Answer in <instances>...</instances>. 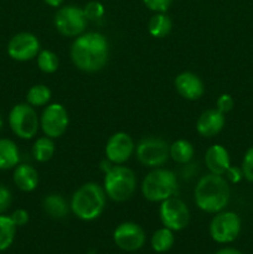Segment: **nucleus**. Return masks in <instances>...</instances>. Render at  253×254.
Here are the masks:
<instances>
[{
    "mask_svg": "<svg viewBox=\"0 0 253 254\" xmlns=\"http://www.w3.org/2000/svg\"><path fill=\"white\" fill-rule=\"evenodd\" d=\"M83 11L86 17L88 19V21H97V20H101L104 16L106 10H104V6L102 2L89 1L83 7Z\"/></svg>",
    "mask_w": 253,
    "mask_h": 254,
    "instance_id": "cd10ccee",
    "label": "nucleus"
},
{
    "mask_svg": "<svg viewBox=\"0 0 253 254\" xmlns=\"http://www.w3.org/2000/svg\"><path fill=\"white\" fill-rule=\"evenodd\" d=\"M14 184L17 189L24 192H31L39 185V173L36 169L27 164H19L15 166L14 175H12Z\"/></svg>",
    "mask_w": 253,
    "mask_h": 254,
    "instance_id": "a211bd4d",
    "label": "nucleus"
},
{
    "mask_svg": "<svg viewBox=\"0 0 253 254\" xmlns=\"http://www.w3.org/2000/svg\"><path fill=\"white\" fill-rule=\"evenodd\" d=\"M173 21L165 12H155L148 22L149 34L156 39H163L170 34Z\"/></svg>",
    "mask_w": 253,
    "mask_h": 254,
    "instance_id": "412c9836",
    "label": "nucleus"
},
{
    "mask_svg": "<svg viewBox=\"0 0 253 254\" xmlns=\"http://www.w3.org/2000/svg\"><path fill=\"white\" fill-rule=\"evenodd\" d=\"M174 0H143L146 7L154 12H166Z\"/></svg>",
    "mask_w": 253,
    "mask_h": 254,
    "instance_id": "c756f323",
    "label": "nucleus"
},
{
    "mask_svg": "<svg viewBox=\"0 0 253 254\" xmlns=\"http://www.w3.org/2000/svg\"><path fill=\"white\" fill-rule=\"evenodd\" d=\"M215 254H243L241 251L236 250V248H222V250L217 251Z\"/></svg>",
    "mask_w": 253,
    "mask_h": 254,
    "instance_id": "c9c22d12",
    "label": "nucleus"
},
{
    "mask_svg": "<svg viewBox=\"0 0 253 254\" xmlns=\"http://www.w3.org/2000/svg\"><path fill=\"white\" fill-rule=\"evenodd\" d=\"M169 154H170V158L175 163L188 164L192 160L193 155H195V149H193V145L189 140L178 139L173 144H170Z\"/></svg>",
    "mask_w": 253,
    "mask_h": 254,
    "instance_id": "4be33fe9",
    "label": "nucleus"
},
{
    "mask_svg": "<svg viewBox=\"0 0 253 254\" xmlns=\"http://www.w3.org/2000/svg\"><path fill=\"white\" fill-rule=\"evenodd\" d=\"M226 123L225 114L216 108L202 112L196 122V130L203 138H213L223 129Z\"/></svg>",
    "mask_w": 253,
    "mask_h": 254,
    "instance_id": "dca6fc26",
    "label": "nucleus"
},
{
    "mask_svg": "<svg viewBox=\"0 0 253 254\" xmlns=\"http://www.w3.org/2000/svg\"><path fill=\"white\" fill-rule=\"evenodd\" d=\"M103 189L107 197L114 202H124L134 195L136 190V176L131 169L122 165L113 168L104 174Z\"/></svg>",
    "mask_w": 253,
    "mask_h": 254,
    "instance_id": "39448f33",
    "label": "nucleus"
},
{
    "mask_svg": "<svg viewBox=\"0 0 253 254\" xmlns=\"http://www.w3.org/2000/svg\"><path fill=\"white\" fill-rule=\"evenodd\" d=\"M174 242H175L174 231L169 230V228L166 227H163L159 228L158 231H155V232L153 233L150 245L151 248H153L156 253H165L173 248Z\"/></svg>",
    "mask_w": 253,
    "mask_h": 254,
    "instance_id": "5701e85b",
    "label": "nucleus"
},
{
    "mask_svg": "<svg viewBox=\"0 0 253 254\" xmlns=\"http://www.w3.org/2000/svg\"><path fill=\"white\" fill-rule=\"evenodd\" d=\"M135 150V144L129 134L117 131L106 144V158L116 165H122L130 159Z\"/></svg>",
    "mask_w": 253,
    "mask_h": 254,
    "instance_id": "4468645a",
    "label": "nucleus"
},
{
    "mask_svg": "<svg viewBox=\"0 0 253 254\" xmlns=\"http://www.w3.org/2000/svg\"><path fill=\"white\" fill-rule=\"evenodd\" d=\"M226 180L231 184H238L243 179V173L242 169L238 168V166H232L231 165L228 168V170L226 171Z\"/></svg>",
    "mask_w": 253,
    "mask_h": 254,
    "instance_id": "72a5a7b5",
    "label": "nucleus"
},
{
    "mask_svg": "<svg viewBox=\"0 0 253 254\" xmlns=\"http://www.w3.org/2000/svg\"><path fill=\"white\" fill-rule=\"evenodd\" d=\"M241 218L237 213L231 211H221L216 213L210 222V236L215 242L226 245L231 243L240 236Z\"/></svg>",
    "mask_w": 253,
    "mask_h": 254,
    "instance_id": "1a4fd4ad",
    "label": "nucleus"
},
{
    "mask_svg": "<svg viewBox=\"0 0 253 254\" xmlns=\"http://www.w3.org/2000/svg\"><path fill=\"white\" fill-rule=\"evenodd\" d=\"M37 67L44 73H55L59 69L60 60L55 52L50 50H41L37 55Z\"/></svg>",
    "mask_w": 253,
    "mask_h": 254,
    "instance_id": "bb28decb",
    "label": "nucleus"
},
{
    "mask_svg": "<svg viewBox=\"0 0 253 254\" xmlns=\"http://www.w3.org/2000/svg\"><path fill=\"white\" fill-rule=\"evenodd\" d=\"M193 197L196 206L203 212H221L230 202L231 190L228 181L221 175L207 174L197 181Z\"/></svg>",
    "mask_w": 253,
    "mask_h": 254,
    "instance_id": "f03ea898",
    "label": "nucleus"
},
{
    "mask_svg": "<svg viewBox=\"0 0 253 254\" xmlns=\"http://www.w3.org/2000/svg\"><path fill=\"white\" fill-rule=\"evenodd\" d=\"M41 51L40 41L31 32H19L10 39L7 44V55L19 62L31 61Z\"/></svg>",
    "mask_w": 253,
    "mask_h": 254,
    "instance_id": "f8f14e48",
    "label": "nucleus"
},
{
    "mask_svg": "<svg viewBox=\"0 0 253 254\" xmlns=\"http://www.w3.org/2000/svg\"><path fill=\"white\" fill-rule=\"evenodd\" d=\"M50 101H51V91L45 84H35L27 91L26 103L34 108L47 106Z\"/></svg>",
    "mask_w": 253,
    "mask_h": 254,
    "instance_id": "a878e982",
    "label": "nucleus"
},
{
    "mask_svg": "<svg viewBox=\"0 0 253 254\" xmlns=\"http://www.w3.org/2000/svg\"><path fill=\"white\" fill-rule=\"evenodd\" d=\"M205 164L211 174L223 176L231 166V159L227 149L221 144L211 145L205 153Z\"/></svg>",
    "mask_w": 253,
    "mask_h": 254,
    "instance_id": "f3484780",
    "label": "nucleus"
},
{
    "mask_svg": "<svg viewBox=\"0 0 253 254\" xmlns=\"http://www.w3.org/2000/svg\"><path fill=\"white\" fill-rule=\"evenodd\" d=\"M12 202L11 191L5 185H0V215L9 210Z\"/></svg>",
    "mask_w": 253,
    "mask_h": 254,
    "instance_id": "2f4dec72",
    "label": "nucleus"
},
{
    "mask_svg": "<svg viewBox=\"0 0 253 254\" xmlns=\"http://www.w3.org/2000/svg\"><path fill=\"white\" fill-rule=\"evenodd\" d=\"M54 24L59 34L66 37H77L86 31L88 19L83 9L74 5H66L57 10Z\"/></svg>",
    "mask_w": 253,
    "mask_h": 254,
    "instance_id": "0eeeda50",
    "label": "nucleus"
},
{
    "mask_svg": "<svg viewBox=\"0 0 253 254\" xmlns=\"http://www.w3.org/2000/svg\"><path fill=\"white\" fill-rule=\"evenodd\" d=\"M178 190V179L168 169L155 168L144 178L141 183V193L150 202H163L173 197Z\"/></svg>",
    "mask_w": 253,
    "mask_h": 254,
    "instance_id": "20e7f679",
    "label": "nucleus"
},
{
    "mask_svg": "<svg viewBox=\"0 0 253 254\" xmlns=\"http://www.w3.org/2000/svg\"><path fill=\"white\" fill-rule=\"evenodd\" d=\"M44 1L46 2V4L49 5V6L59 7V6H61L62 2H63L64 0H44Z\"/></svg>",
    "mask_w": 253,
    "mask_h": 254,
    "instance_id": "e433bc0d",
    "label": "nucleus"
},
{
    "mask_svg": "<svg viewBox=\"0 0 253 254\" xmlns=\"http://www.w3.org/2000/svg\"><path fill=\"white\" fill-rule=\"evenodd\" d=\"M20 153L11 139H0V170H11L19 165Z\"/></svg>",
    "mask_w": 253,
    "mask_h": 254,
    "instance_id": "aec40b11",
    "label": "nucleus"
},
{
    "mask_svg": "<svg viewBox=\"0 0 253 254\" xmlns=\"http://www.w3.org/2000/svg\"><path fill=\"white\" fill-rule=\"evenodd\" d=\"M55 154V143L49 136H41L35 140L32 146V156L39 163H46L51 160Z\"/></svg>",
    "mask_w": 253,
    "mask_h": 254,
    "instance_id": "b1692460",
    "label": "nucleus"
},
{
    "mask_svg": "<svg viewBox=\"0 0 253 254\" xmlns=\"http://www.w3.org/2000/svg\"><path fill=\"white\" fill-rule=\"evenodd\" d=\"M175 89L183 98L188 101H197L205 93V84L197 74L185 71L176 76Z\"/></svg>",
    "mask_w": 253,
    "mask_h": 254,
    "instance_id": "2eb2a0df",
    "label": "nucleus"
},
{
    "mask_svg": "<svg viewBox=\"0 0 253 254\" xmlns=\"http://www.w3.org/2000/svg\"><path fill=\"white\" fill-rule=\"evenodd\" d=\"M159 216L164 227L178 232L186 228L190 221V211L186 203L178 197H170L160 203Z\"/></svg>",
    "mask_w": 253,
    "mask_h": 254,
    "instance_id": "9d476101",
    "label": "nucleus"
},
{
    "mask_svg": "<svg viewBox=\"0 0 253 254\" xmlns=\"http://www.w3.org/2000/svg\"><path fill=\"white\" fill-rule=\"evenodd\" d=\"M233 106H235V101H233L232 96H230V94L227 93L221 94V96L218 97L217 101H216V109L223 114L232 111Z\"/></svg>",
    "mask_w": 253,
    "mask_h": 254,
    "instance_id": "7c9ffc66",
    "label": "nucleus"
},
{
    "mask_svg": "<svg viewBox=\"0 0 253 254\" xmlns=\"http://www.w3.org/2000/svg\"><path fill=\"white\" fill-rule=\"evenodd\" d=\"M9 127L17 138L30 140L39 131L40 118L34 107L27 103H19L10 111Z\"/></svg>",
    "mask_w": 253,
    "mask_h": 254,
    "instance_id": "423d86ee",
    "label": "nucleus"
},
{
    "mask_svg": "<svg viewBox=\"0 0 253 254\" xmlns=\"http://www.w3.org/2000/svg\"><path fill=\"white\" fill-rule=\"evenodd\" d=\"M42 210L49 217L54 220H62L68 215L71 206L66 201L63 196L59 193H50L42 200Z\"/></svg>",
    "mask_w": 253,
    "mask_h": 254,
    "instance_id": "6ab92c4d",
    "label": "nucleus"
},
{
    "mask_svg": "<svg viewBox=\"0 0 253 254\" xmlns=\"http://www.w3.org/2000/svg\"><path fill=\"white\" fill-rule=\"evenodd\" d=\"M170 144L161 138L148 136L141 139L135 148V155L139 163L148 168H160L170 158Z\"/></svg>",
    "mask_w": 253,
    "mask_h": 254,
    "instance_id": "6e6552de",
    "label": "nucleus"
},
{
    "mask_svg": "<svg viewBox=\"0 0 253 254\" xmlns=\"http://www.w3.org/2000/svg\"><path fill=\"white\" fill-rule=\"evenodd\" d=\"M113 165H116V164H113L112 161H109L108 159L106 158V160H103L101 163V170L106 174V173H108L112 168H113Z\"/></svg>",
    "mask_w": 253,
    "mask_h": 254,
    "instance_id": "f704fd0d",
    "label": "nucleus"
},
{
    "mask_svg": "<svg viewBox=\"0 0 253 254\" xmlns=\"http://www.w3.org/2000/svg\"><path fill=\"white\" fill-rule=\"evenodd\" d=\"M10 217H11L12 222L15 223L16 227H22V226L26 225L30 220L29 212H27L26 210H24V208H17V210H15Z\"/></svg>",
    "mask_w": 253,
    "mask_h": 254,
    "instance_id": "473e14b6",
    "label": "nucleus"
},
{
    "mask_svg": "<svg viewBox=\"0 0 253 254\" xmlns=\"http://www.w3.org/2000/svg\"><path fill=\"white\" fill-rule=\"evenodd\" d=\"M243 173V179H246L250 183H253V146H251L247 151H246L245 156H243L242 165H241Z\"/></svg>",
    "mask_w": 253,
    "mask_h": 254,
    "instance_id": "c85d7f7f",
    "label": "nucleus"
},
{
    "mask_svg": "<svg viewBox=\"0 0 253 254\" xmlns=\"http://www.w3.org/2000/svg\"><path fill=\"white\" fill-rule=\"evenodd\" d=\"M69 124L67 109L60 103L49 104L40 117V127L45 135L51 139L60 138L66 133Z\"/></svg>",
    "mask_w": 253,
    "mask_h": 254,
    "instance_id": "9b49d317",
    "label": "nucleus"
},
{
    "mask_svg": "<svg viewBox=\"0 0 253 254\" xmlns=\"http://www.w3.org/2000/svg\"><path fill=\"white\" fill-rule=\"evenodd\" d=\"M113 241L126 252H135L145 245V232L134 222H123L114 230Z\"/></svg>",
    "mask_w": 253,
    "mask_h": 254,
    "instance_id": "ddd939ff",
    "label": "nucleus"
},
{
    "mask_svg": "<svg viewBox=\"0 0 253 254\" xmlns=\"http://www.w3.org/2000/svg\"><path fill=\"white\" fill-rule=\"evenodd\" d=\"M2 124H4V122H2L1 116H0V130H1V129H2Z\"/></svg>",
    "mask_w": 253,
    "mask_h": 254,
    "instance_id": "4c0bfd02",
    "label": "nucleus"
},
{
    "mask_svg": "<svg viewBox=\"0 0 253 254\" xmlns=\"http://www.w3.org/2000/svg\"><path fill=\"white\" fill-rule=\"evenodd\" d=\"M107 203L104 189L96 183L79 186L71 198V211L82 221H93L103 213Z\"/></svg>",
    "mask_w": 253,
    "mask_h": 254,
    "instance_id": "7ed1b4c3",
    "label": "nucleus"
},
{
    "mask_svg": "<svg viewBox=\"0 0 253 254\" xmlns=\"http://www.w3.org/2000/svg\"><path fill=\"white\" fill-rule=\"evenodd\" d=\"M69 56L81 71L87 73L101 71L109 59L108 40L101 32H83L72 44Z\"/></svg>",
    "mask_w": 253,
    "mask_h": 254,
    "instance_id": "f257e3e1",
    "label": "nucleus"
},
{
    "mask_svg": "<svg viewBox=\"0 0 253 254\" xmlns=\"http://www.w3.org/2000/svg\"><path fill=\"white\" fill-rule=\"evenodd\" d=\"M16 226L10 216L0 215V252H4L12 245L16 235Z\"/></svg>",
    "mask_w": 253,
    "mask_h": 254,
    "instance_id": "393cba45",
    "label": "nucleus"
}]
</instances>
